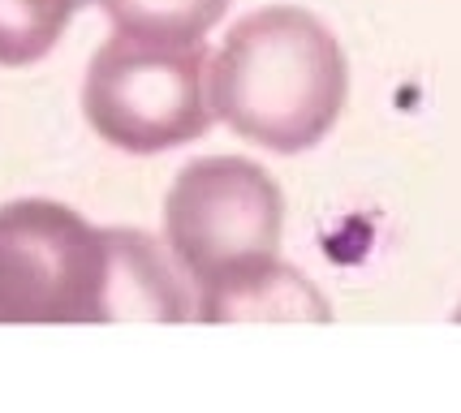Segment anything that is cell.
I'll use <instances>...</instances> for the list:
<instances>
[{
  "label": "cell",
  "mask_w": 461,
  "mask_h": 413,
  "mask_svg": "<svg viewBox=\"0 0 461 413\" xmlns=\"http://www.w3.org/2000/svg\"><path fill=\"white\" fill-rule=\"evenodd\" d=\"M194 319L233 323V319H315L328 323V301L320 289L281 258H259L194 293Z\"/></svg>",
  "instance_id": "cell-6"
},
{
  "label": "cell",
  "mask_w": 461,
  "mask_h": 413,
  "mask_svg": "<svg viewBox=\"0 0 461 413\" xmlns=\"http://www.w3.org/2000/svg\"><path fill=\"white\" fill-rule=\"evenodd\" d=\"M108 280V229L52 198L0 207V323H104Z\"/></svg>",
  "instance_id": "cell-3"
},
{
  "label": "cell",
  "mask_w": 461,
  "mask_h": 413,
  "mask_svg": "<svg viewBox=\"0 0 461 413\" xmlns=\"http://www.w3.org/2000/svg\"><path fill=\"white\" fill-rule=\"evenodd\" d=\"M82 112L108 147L130 156H160L199 142L216 125L207 43H164L113 31L86 65Z\"/></svg>",
  "instance_id": "cell-2"
},
{
  "label": "cell",
  "mask_w": 461,
  "mask_h": 413,
  "mask_svg": "<svg viewBox=\"0 0 461 413\" xmlns=\"http://www.w3.org/2000/svg\"><path fill=\"white\" fill-rule=\"evenodd\" d=\"M349 99L341 40L298 4L255 9L212 52V112L276 156H298L328 138Z\"/></svg>",
  "instance_id": "cell-1"
},
{
  "label": "cell",
  "mask_w": 461,
  "mask_h": 413,
  "mask_svg": "<svg viewBox=\"0 0 461 413\" xmlns=\"http://www.w3.org/2000/svg\"><path fill=\"white\" fill-rule=\"evenodd\" d=\"M457 323H461V310H457Z\"/></svg>",
  "instance_id": "cell-9"
},
{
  "label": "cell",
  "mask_w": 461,
  "mask_h": 413,
  "mask_svg": "<svg viewBox=\"0 0 461 413\" xmlns=\"http://www.w3.org/2000/svg\"><path fill=\"white\" fill-rule=\"evenodd\" d=\"M108 315L113 319H194V289L156 237L134 229H108Z\"/></svg>",
  "instance_id": "cell-5"
},
{
  "label": "cell",
  "mask_w": 461,
  "mask_h": 413,
  "mask_svg": "<svg viewBox=\"0 0 461 413\" xmlns=\"http://www.w3.org/2000/svg\"><path fill=\"white\" fill-rule=\"evenodd\" d=\"M285 194L267 168L241 156H203L164 194V250L199 293L281 250Z\"/></svg>",
  "instance_id": "cell-4"
},
{
  "label": "cell",
  "mask_w": 461,
  "mask_h": 413,
  "mask_svg": "<svg viewBox=\"0 0 461 413\" xmlns=\"http://www.w3.org/2000/svg\"><path fill=\"white\" fill-rule=\"evenodd\" d=\"M82 4L91 0H0V65L18 69L43 60Z\"/></svg>",
  "instance_id": "cell-8"
},
{
  "label": "cell",
  "mask_w": 461,
  "mask_h": 413,
  "mask_svg": "<svg viewBox=\"0 0 461 413\" xmlns=\"http://www.w3.org/2000/svg\"><path fill=\"white\" fill-rule=\"evenodd\" d=\"M117 35L164 43H199L233 0H95Z\"/></svg>",
  "instance_id": "cell-7"
}]
</instances>
